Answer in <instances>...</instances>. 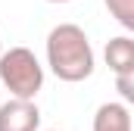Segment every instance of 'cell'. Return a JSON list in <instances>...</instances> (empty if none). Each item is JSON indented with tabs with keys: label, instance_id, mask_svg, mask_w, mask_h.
Instances as JSON below:
<instances>
[{
	"label": "cell",
	"instance_id": "6da1fadb",
	"mask_svg": "<svg viewBox=\"0 0 134 131\" xmlns=\"http://www.w3.org/2000/svg\"><path fill=\"white\" fill-rule=\"evenodd\" d=\"M47 66L59 81H69V84H78L94 75V47H91V37L84 34L81 25L63 22V25L50 28Z\"/></svg>",
	"mask_w": 134,
	"mask_h": 131
},
{
	"label": "cell",
	"instance_id": "7a4b0ae2",
	"mask_svg": "<svg viewBox=\"0 0 134 131\" xmlns=\"http://www.w3.org/2000/svg\"><path fill=\"white\" fill-rule=\"evenodd\" d=\"M0 81L13 97L34 100L44 88V66L28 47H9L0 53Z\"/></svg>",
	"mask_w": 134,
	"mask_h": 131
},
{
	"label": "cell",
	"instance_id": "3957f363",
	"mask_svg": "<svg viewBox=\"0 0 134 131\" xmlns=\"http://www.w3.org/2000/svg\"><path fill=\"white\" fill-rule=\"evenodd\" d=\"M41 128V109L34 100L9 97L0 106V131H37Z\"/></svg>",
	"mask_w": 134,
	"mask_h": 131
},
{
	"label": "cell",
	"instance_id": "277c9868",
	"mask_svg": "<svg viewBox=\"0 0 134 131\" xmlns=\"http://www.w3.org/2000/svg\"><path fill=\"white\" fill-rule=\"evenodd\" d=\"M103 59H106V66H109L115 75L134 69V37H128V34L109 37V41H106V50H103Z\"/></svg>",
	"mask_w": 134,
	"mask_h": 131
},
{
	"label": "cell",
	"instance_id": "5b68a950",
	"mask_svg": "<svg viewBox=\"0 0 134 131\" xmlns=\"http://www.w3.org/2000/svg\"><path fill=\"white\" fill-rule=\"evenodd\" d=\"M94 131H134L125 103H103L94 112Z\"/></svg>",
	"mask_w": 134,
	"mask_h": 131
},
{
	"label": "cell",
	"instance_id": "8992f818",
	"mask_svg": "<svg viewBox=\"0 0 134 131\" xmlns=\"http://www.w3.org/2000/svg\"><path fill=\"white\" fill-rule=\"evenodd\" d=\"M103 3H106L109 16H112L125 31L134 34V0H103Z\"/></svg>",
	"mask_w": 134,
	"mask_h": 131
},
{
	"label": "cell",
	"instance_id": "52a82bcc",
	"mask_svg": "<svg viewBox=\"0 0 134 131\" xmlns=\"http://www.w3.org/2000/svg\"><path fill=\"white\" fill-rule=\"evenodd\" d=\"M115 91H119V97L125 100L128 106H134V69L115 75Z\"/></svg>",
	"mask_w": 134,
	"mask_h": 131
},
{
	"label": "cell",
	"instance_id": "ba28073f",
	"mask_svg": "<svg viewBox=\"0 0 134 131\" xmlns=\"http://www.w3.org/2000/svg\"><path fill=\"white\" fill-rule=\"evenodd\" d=\"M47 3H72V0H47Z\"/></svg>",
	"mask_w": 134,
	"mask_h": 131
},
{
	"label": "cell",
	"instance_id": "9c48e42d",
	"mask_svg": "<svg viewBox=\"0 0 134 131\" xmlns=\"http://www.w3.org/2000/svg\"><path fill=\"white\" fill-rule=\"evenodd\" d=\"M0 53H3V41H0Z\"/></svg>",
	"mask_w": 134,
	"mask_h": 131
},
{
	"label": "cell",
	"instance_id": "30bf717a",
	"mask_svg": "<svg viewBox=\"0 0 134 131\" xmlns=\"http://www.w3.org/2000/svg\"><path fill=\"white\" fill-rule=\"evenodd\" d=\"M50 131H56V128H50Z\"/></svg>",
	"mask_w": 134,
	"mask_h": 131
}]
</instances>
